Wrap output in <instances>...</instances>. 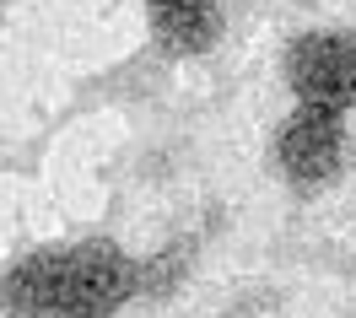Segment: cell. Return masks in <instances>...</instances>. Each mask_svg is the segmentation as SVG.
<instances>
[{
	"mask_svg": "<svg viewBox=\"0 0 356 318\" xmlns=\"http://www.w3.org/2000/svg\"><path fill=\"white\" fill-rule=\"evenodd\" d=\"M297 97L313 108H346L356 97V44L351 38H302L286 60Z\"/></svg>",
	"mask_w": 356,
	"mask_h": 318,
	"instance_id": "obj_2",
	"label": "cell"
},
{
	"mask_svg": "<svg viewBox=\"0 0 356 318\" xmlns=\"http://www.w3.org/2000/svg\"><path fill=\"white\" fill-rule=\"evenodd\" d=\"M281 167L291 183H324L340 162V114L334 108H313L302 103L281 130Z\"/></svg>",
	"mask_w": 356,
	"mask_h": 318,
	"instance_id": "obj_3",
	"label": "cell"
},
{
	"mask_svg": "<svg viewBox=\"0 0 356 318\" xmlns=\"http://www.w3.org/2000/svg\"><path fill=\"white\" fill-rule=\"evenodd\" d=\"M135 286L124 253L87 243L70 253H33L6 281V302L17 313H113Z\"/></svg>",
	"mask_w": 356,
	"mask_h": 318,
	"instance_id": "obj_1",
	"label": "cell"
},
{
	"mask_svg": "<svg viewBox=\"0 0 356 318\" xmlns=\"http://www.w3.org/2000/svg\"><path fill=\"white\" fill-rule=\"evenodd\" d=\"M152 22L173 54H200L216 38V0H152Z\"/></svg>",
	"mask_w": 356,
	"mask_h": 318,
	"instance_id": "obj_4",
	"label": "cell"
}]
</instances>
